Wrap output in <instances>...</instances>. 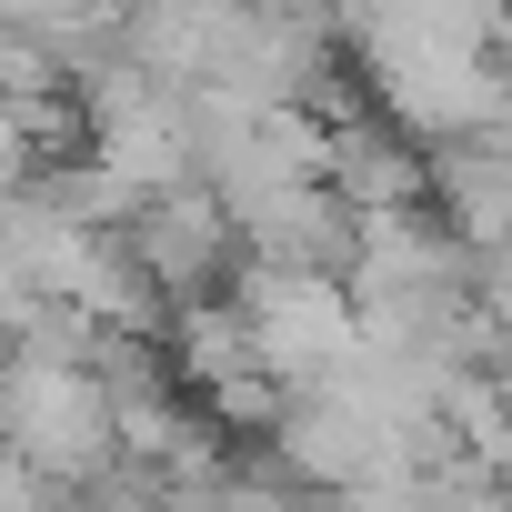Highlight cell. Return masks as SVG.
<instances>
[{
  "mask_svg": "<svg viewBox=\"0 0 512 512\" xmlns=\"http://www.w3.org/2000/svg\"><path fill=\"white\" fill-rule=\"evenodd\" d=\"M0 452H21L51 492H101L121 472V442H111V402L81 362H11L0 352Z\"/></svg>",
  "mask_w": 512,
  "mask_h": 512,
  "instance_id": "obj_1",
  "label": "cell"
},
{
  "mask_svg": "<svg viewBox=\"0 0 512 512\" xmlns=\"http://www.w3.org/2000/svg\"><path fill=\"white\" fill-rule=\"evenodd\" d=\"M121 251H131V272L151 282L161 312H201V302H221V282L241 272V231H231V211H221L201 181L141 201V211L121 221Z\"/></svg>",
  "mask_w": 512,
  "mask_h": 512,
  "instance_id": "obj_3",
  "label": "cell"
},
{
  "mask_svg": "<svg viewBox=\"0 0 512 512\" xmlns=\"http://www.w3.org/2000/svg\"><path fill=\"white\" fill-rule=\"evenodd\" d=\"M231 312H241L251 372H262L282 402H292V392L342 382V362L362 352V312H352V292H342V282H322V272H251V262H241Z\"/></svg>",
  "mask_w": 512,
  "mask_h": 512,
  "instance_id": "obj_2",
  "label": "cell"
},
{
  "mask_svg": "<svg viewBox=\"0 0 512 512\" xmlns=\"http://www.w3.org/2000/svg\"><path fill=\"white\" fill-rule=\"evenodd\" d=\"M322 191H332L352 221H372V211L432 201V171H422V141H402L382 111H352V121L322 131Z\"/></svg>",
  "mask_w": 512,
  "mask_h": 512,
  "instance_id": "obj_4",
  "label": "cell"
}]
</instances>
